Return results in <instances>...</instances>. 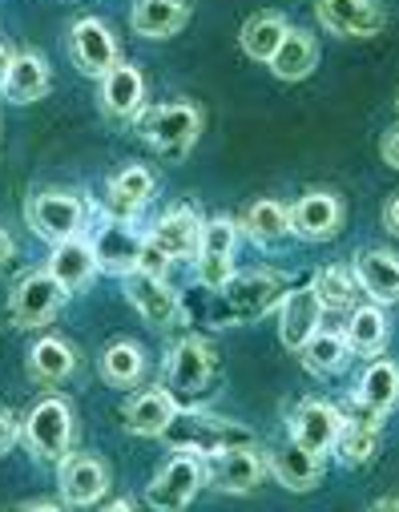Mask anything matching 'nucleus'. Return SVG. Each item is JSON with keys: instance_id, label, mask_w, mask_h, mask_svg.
Returning <instances> with one entry per match:
<instances>
[{"instance_id": "1", "label": "nucleus", "mask_w": 399, "mask_h": 512, "mask_svg": "<svg viewBox=\"0 0 399 512\" xmlns=\"http://www.w3.org/2000/svg\"><path fill=\"white\" fill-rule=\"evenodd\" d=\"M291 291V279L279 271H242L230 275L222 291H214V323L218 327H238V323H258L271 315Z\"/></svg>"}, {"instance_id": "2", "label": "nucleus", "mask_w": 399, "mask_h": 512, "mask_svg": "<svg viewBox=\"0 0 399 512\" xmlns=\"http://www.w3.org/2000/svg\"><path fill=\"white\" fill-rule=\"evenodd\" d=\"M166 440L174 452H194V456H218L226 448H250L254 444V432L238 420H226V416H214V412H202V408H182L174 412V420L166 424V432L158 436Z\"/></svg>"}, {"instance_id": "3", "label": "nucleus", "mask_w": 399, "mask_h": 512, "mask_svg": "<svg viewBox=\"0 0 399 512\" xmlns=\"http://www.w3.org/2000/svg\"><path fill=\"white\" fill-rule=\"evenodd\" d=\"M73 432H77V420H73V404L65 396H41L21 420V440H25L29 456L41 464L65 460L73 452Z\"/></svg>"}, {"instance_id": "4", "label": "nucleus", "mask_w": 399, "mask_h": 512, "mask_svg": "<svg viewBox=\"0 0 399 512\" xmlns=\"http://www.w3.org/2000/svg\"><path fill=\"white\" fill-rule=\"evenodd\" d=\"M138 134L146 138V146L162 158H186L202 134V109L190 101H170V105H154L138 113Z\"/></svg>"}, {"instance_id": "5", "label": "nucleus", "mask_w": 399, "mask_h": 512, "mask_svg": "<svg viewBox=\"0 0 399 512\" xmlns=\"http://www.w3.org/2000/svg\"><path fill=\"white\" fill-rule=\"evenodd\" d=\"M214 379H218V351L198 335L178 339L166 359V392L178 404H194L214 388Z\"/></svg>"}, {"instance_id": "6", "label": "nucleus", "mask_w": 399, "mask_h": 512, "mask_svg": "<svg viewBox=\"0 0 399 512\" xmlns=\"http://www.w3.org/2000/svg\"><path fill=\"white\" fill-rule=\"evenodd\" d=\"M146 230L133 226V218H113L101 210L89 242H93V254H97V271L105 275H117L125 279L129 271H138L142 263V250H146Z\"/></svg>"}, {"instance_id": "7", "label": "nucleus", "mask_w": 399, "mask_h": 512, "mask_svg": "<svg viewBox=\"0 0 399 512\" xmlns=\"http://www.w3.org/2000/svg\"><path fill=\"white\" fill-rule=\"evenodd\" d=\"M65 303H69V291L49 271H29L17 279L9 295V319L21 331H37V327H49Z\"/></svg>"}, {"instance_id": "8", "label": "nucleus", "mask_w": 399, "mask_h": 512, "mask_svg": "<svg viewBox=\"0 0 399 512\" xmlns=\"http://www.w3.org/2000/svg\"><path fill=\"white\" fill-rule=\"evenodd\" d=\"M85 218H89V206L85 198L77 194H65V190H45V194H33L25 202V222L37 238H45L49 246L73 238V234H85Z\"/></svg>"}, {"instance_id": "9", "label": "nucleus", "mask_w": 399, "mask_h": 512, "mask_svg": "<svg viewBox=\"0 0 399 512\" xmlns=\"http://www.w3.org/2000/svg\"><path fill=\"white\" fill-rule=\"evenodd\" d=\"M206 488V460L194 452H174L158 476L146 488V504L158 512H178L186 504H194V496Z\"/></svg>"}, {"instance_id": "10", "label": "nucleus", "mask_w": 399, "mask_h": 512, "mask_svg": "<svg viewBox=\"0 0 399 512\" xmlns=\"http://www.w3.org/2000/svg\"><path fill=\"white\" fill-rule=\"evenodd\" d=\"M234 246H238V222L230 214H218V218L202 222L194 271H198V283L206 291H222L226 279L234 275Z\"/></svg>"}, {"instance_id": "11", "label": "nucleus", "mask_w": 399, "mask_h": 512, "mask_svg": "<svg viewBox=\"0 0 399 512\" xmlns=\"http://www.w3.org/2000/svg\"><path fill=\"white\" fill-rule=\"evenodd\" d=\"M271 468H266V456L250 448H226L218 456H206V488L214 492H226V496H246L254 492Z\"/></svg>"}, {"instance_id": "12", "label": "nucleus", "mask_w": 399, "mask_h": 512, "mask_svg": "<svg viewBox=\"0 0 399 512\" xmlns=\"http://www.w3.org/2000/svg\"><path fill=\"white\" fill-rule=\"evenodd\" d=\"M121 291H125V299L133 303V311H138L150 327H158V331H166V327H174L178 319H182V299H178V291L166 283V275H146V271H129L125 279H121Z\"/></svg>"}, {"instance_id": "13", "label": "nucleus", "mask_w": 399, "mask_h": 512, "mask_svg": "<svg viewBox=\"0 0 399 512\" xmlns=\"http://www.w3.org/2000/svg\"><path fill=\"white\" fill-rule=\"evenodd\" d=\"M57 488L61 500L73 508L101 504L109 492V464L93 452H69L65 460H57Z\"/></svg>"}, {"instance_id": "14", "label": "nucleus", "mask_w": 399, "mask_h": 512, "mask_svg": "<svg viewBox=\"0 0 399 512\" xmlns=\"http://www.w3.org/2000/svg\"><path fill=\"white\" fill-rule=\"evenodd\" d=\"M379 440H383V416H375L371 408H363L359 400H351V408L343 412V424H339V436H335V456L339 464L347 468H363L375 460L379 452Z\"/></svg>"}, {"instance_id": "15", "label": "nucleus", "mask_w": 399, "mask_h": 512, "mask_svg": "<svg viewBox=\"0 0 399 512\" xmlns=\"http://www.w3.org/2000/svg\"><path fill=\"white\" fill-rule=\"evenodd\" d=\"M315 17L335 37H379L387 29V9L379 0H315Z\"/></svg>"}, {"instance_id": "16", "label": "nucleus", "mask_w": 399, "mask_h": 512, "mask_svg": "<svg viewBox=\"0 0 399 512\" xmlns=\"http://www.w3.org/2000/svg\"><path fill=\"white\" fill-rule=\"evenodd\" d=\"M69 53H73V65L85 77H105L121 61V49H117L113 29L105 21H97V17H81L69 29Z\"/></svg>"}, {"instance_id": "17", "label": "nucleus", "mask_w": 399, "mask_h": 512, "mask_svg": "<svg viewBox=\"0 0 399 512\" xmlns=\"http://www.w3.org/2000/svg\"><path fill=\"white\" fill-rule=\"evenodd\" d=\"M343 198L331 190H311L291 206V234L303 242H327L343 230Z\"/></svg>"}, {"instance_id": "18", "label": "nucleus", "mask_w": 399, "mask_h": 512, "mask_svg": "<svg viewBox=\"0 0 399 512\" xmlns=\"http://www.w3.org/2000/svg\"><path fill=\"white\" fill-rule=\"evenodd\" d=\"M339 424H343V408H335L331 400H303L291 416V440L327 460V452L335 448Z\"/></svg>"}, {"instance_id": "19", "label": "nucleus", "mask_w": 399, "mask_h": 512, "mask_svg": "<svg viewBox=\"0 0 399 512\" xmlns=\"http://www.w3.org/2000/svg\"><path fill=\"white\" fill-rule=\"evenodd\" d=\"M101 81V109L109 121H138L146 109V77L133 69L129 61H117Z\"/></svg>"}, {"instance_id": "20", "label": "nucleus", "mask_w": 399, "mask_h": 512, "mask_svg": "<svg viewBox=\"0 0 399 512\" xmlns=\"http://www.w3.org/2000/svg\"><path fill=\"white\" fill-rule=\"evenodd\" d=\"M49 89H53L49 61L41 53H33V49L13 53V61L5 69V81H0V97L13 101V105H33V101L49 97Z\"/></svg>"}, {"instance_id": "21", "label": "nucleus", "mask_w": 399, "mask_h": 512, "mask_svg": "<svg viewBox=\"0 0 399 512\" xmlns=\"http://www.w3.org/2000/svg\"><path fill=\"white\" fill-rule=\"evenodd\" d=\"M202 222H206V218H202L194 206H178V210H170V214H162V218L154 222L150 242L166 254L170 263L194 259V254H198V238H202Z\"/></svg>"}, {"instance_id": "22", "label": "nucleus", "mask_w": 399, "mask_h": 512, "mask_svg": "<svg viewBox=\"0 0 399 512\" xmlns=\"http://www.w3.org/2000/svg\"><path fill=\"white\" fill-rule=\"evenodd\" d=\"M69 295L73 291H85L89 283H93V275H97V254H93V242L85 238V234H73V238H65V242H57L53 246V254H49V267H45Z\"/></svg>"}, {"instance_id": "23", "label": "nucleus", "mask_w": 399, "mask_h": 512, "mask_svg": "<svg viewBox=\"0 0 399 512\" xmlns=\"http://www.w3.org/2000/svg\"><path fill=\"white\" fill-rule=\"evenodd\" d=\"M154 190H158L154 170H146V166H125V170H117V174L109 178L105 214H113V218H138V214L150 206Z\"/></svg>"}, {"instance_id": "24", "label": "nucleus", "mask_w": 399, "mask_h": 512, "mask_svg": "<svg viewBox=\"0 0 399 512\" xmlns=\"http://www.w3.org/2000/svg\"><path fill=\"white\" fill-rule=\"evenodd\" d=\"M323 323V303L311 287L287 291V299L279 303V339L287 351H299Z\"/></svg>"}, {"instance_id": "25", "label": "nucleus", "mask_w": 399, "mask_h": 512, "mask_svg": "<svg viewBox=\"0 0 399 512\" xmlns=\"http://www.w3.org/2000/svg\"><path fill=\"white\" fill-rule=\"evenodd\" d=\"M266 468H271V476L287 488V492H311L323 484V456L307 452L303 444H283L279 452L266 456Z\"/></svg>"}, {"instance_id": "26", "label": "nucleus", "mask_w": 399, "mask_h": 512, "mask_svg": "<svg viewBox=\"0 0 399 512\" xmlns=\"http://www.w3.org/2000/svg\"><path fill=\"white\" fill-rule=\"evenodd\" d=\"M25 367H29V379L33 383H41V388H61V383L77 371V351H73V343H65L61 335H45V339H37L33 347H29V359H25Z\"/></svg>"}, {"instance_id": "27", "label": "nucleus", "mask_w": 399, "mask_h": 512, "mask_svg": "<svg viewBox=\"0 0 399 512\" xmlns=\"http://www.w3.org/2000/svg\"><path fill=\"white\" fill-rule=\"evenodd\" d=\"M174 412H178V400L162 388H146V392H138L125 408H121V420H125V428L133 432V436H162L166 432V424L174 420Z\"/></svg>"}, {"instance_id": "28", "label": "nucleus", "mask_w": 399, "mask_h": 512, "mask_svg": "<svg viewBox=\"0 0 399 512\" xmlns=\"http://www.w3.org/2000/svg\"><path fill=\"white\" fill-rule=\"evenodd\" d=\"M355 279L359 291L371 295V303H399V254L391 250H363L355 259Z\"/></svg>"}, {"instance_id": "29", "label": "nucleus", "mask_w": 399, "mask_h": 512, "mask_svg": "<svg viewBox=\"0 0 399 512\" xmlns=\"http://www.w3.org/2000/svg\"><path fill=\"white\" fill-rule=\"evenodd\" d=\"M190 21V5L186 0H138L133 5V33L146 37V41H162V37H174L178 29H186Z\"/></svg>"}, {"instance_id": "30", "label": "nucleus", "mask_w": 399, "mask_h": 512, "mask_svg": "<svg viewBox=\"0 0 399 512\" xmlns=\"http://www.w3.org/2000/svg\"><path fill=\"white\" fill-rule=\"evenodd\" d=\"M266 65H271V73L279 81H307L319 65V41L307 29H287L283 45L275 49V57Z\"/></svg>"}, {"instance_id": "31", "label": "nucleus", "mask_w": 399, "mask_h": 512, "mask_svg": "<svg viewBox=\"0 0 399 512\" xmlns=\"http://www.w3.org/2000/svg\"><path fill=\"white\" fill-rule=\"evenodd\" d=\"M238 230H246V238L258 246H279L283 238H291V210L275 198H258L246 206Z\"/></svg>"}, {"instance_id": "32", "label": "nucleus", "mask_w": 399, "mask_h": 512, "mask_svg": "<svg viewBox=\"0 0 399 512\" xmlns=\"http://www.w3.org/2000/svg\"><path fill=\"white\" fill-rule=\"evenodd\" d=\"M351 400H359V404L371 408L375 416L395 412V408H399V363H391V359H375V363L363 371L359 392H355Z\"/></svg>"}, {"instance_id": "33", "label": "nucleus", "mask_w": 399, "mask_h": 512, "mask_svg": "<svg viewBox=\"0 0 399 512\" xmlns=\"http://www.w3.org/2000/svg\"><path fill=\"white\" fill-rule=\"evenodd\" d=\"M142 375H146V351H142V343L117 339V343L105 347V355H101V379L109 383V388L129 392V388H138V383H142Z\"/></svg>"}, {"instance_id": "34", "label": "nucleus", "mask_w": 399, "mask_h": 512, "mask_svg": "<svg viewBox=\"0 0 399 512\" xmlns=\"http://www.w3.org/2000/svg\"><path fill=\"white\" fill-rule=\"evenodd\" d=\"M287 29H291V25H287L283 13H254V17H246L242 29H238V45H242V53H246L250 61H271L275 49L283 45Z\"/></svg>"}, {"instance_id": "35", "label": "nucleus", "mask_w": 399, "mask_h": 512, "mask_svg": "<svg viewBox=\"0 0 399 512\" xmlns=\"http://www.w3.org/2000/svg\"><path fill=\"white\" fill-rule=\"evenodd\" d=\"M387 315L379 311V303H371V307H351V315H347V327H343V339H347V347H351V355H367V359H375L383 347H387Z\"/></svg>"}, {"instance_id": "36", "label": "nucleus", "mask_w": 399, "mask_h": 512, "mask_svg": "<svg viewBox=\"0 0 399 512\" xmlns=\"http://www.w3.org/2000/svg\"><path fill=\"white\" fill-rule=\"evenodd\" d=\"M299 359H303V367L311 371V375H339L343 367H347V359H351V347H347V339H343V331H315L299 351H295Z\"/></svg>"}, {"instance_id": "37", "label": "nucleus", "mask_w": 399, "mask_h": 512, "mask_svg": "<svg viewBox=\"0 0 399 512\" xmlns=\"http://www.w3.org/2000/svg\"><path fill=\"white\" fill-rule=\"evenodd\" d=\"M311 291L319 295L323 311H351L355 299H359V279H355V271H347V267H323V271L315 275Z\"/></svg>"}, {"instance_id": "38", "label": "nucleus", "mask_w": 399, "mask_h": 512, "mask_svg": "<svg viewBox=\"0 0 399 512\" xmlns=\"http://www.w3.org/2000/svg\"><path fill=\"white\" fill-rule=\"evenodd\" d=\"M17 440H21V420L9 408H0V456L9 448H17Z\"/></svg>"}, {"instance_id": "39", "label": "nucleus", "mask_w": 399, "mask_h": 512, "mask_svg": "<svg viewBox=\"0 0 399 512\" xmlns=\"http://www.w3.org/2000/svg\"><path fill=\"white\" fill-rule=\"evenodd\" d=\"M13 259H17V242H13V234H9L5 226H0V275L9 271Z\"/></svg>"}, {"instance_id": "40", "label": "nucleus", "mask_w": 399, "mask_h": 512, "mask_svg": "<svg viewBox=\"0 0 399 512\" xmlns=\"http://www.w3.org/2000/svg\"><path fill=\"white\" fill-rule=\"evenodd\" d=\"M379 154H383V162H387V166H395V170H399V130H391V134L383 138Z\"/></svg>"}, {"instance_id": "41", "label": "nucleus", "mask_w": 399, "mask_h": 512, "mask_svg": "<svg viewBox=\"0 0 399 512\" xmlns=\"http://www.w3.org/2000/svg\"><path fill=\"white\" fill-rule=\"evenodd\" d=\"M383 226H387V234H395V238H399V194L383 206Z\"/></svg>"}, {"instance_id": "42", "label": "nucleus", "mask_w": 399, "mask_h": 512, "mask_svg": "<svg viewBox=\"0 0 399 512\" xmlns=\"http://www.w3.org/2000/svg\"><path fill=\"white\" fill-rule=\"evenodd\" d=\"M375 512H387V508H399V496H379L375 504H371Z\"/></svg>"}, {"instance_id": "43", "label": "nucleus", "mask_w": 399, "mask_h": 512, "mask_svg": "<svg viewBox=\"0 0 399 512\" xmlns=\"http://www.w3.org/2000/svg\"><path fill=\"white\" fill-rule=\"evenodd\" d=\"M9 61H13V53H9L5 45H0V81H5V69H9Z\"/></svg>"}, {"instance_id": "44", "label": "nucleus", "mask_w": 399, "mask_h": 512, "mask_svg": "<svg viewBox=\"0 0 399 512\" xmlns=\"http://www.w3.org/2000/svg\"><path fill=\"white\" fill-rule=\"evenodd\" d=\"M395 109H399V97H395Z\"/></svg>"}]
</instances>
